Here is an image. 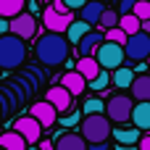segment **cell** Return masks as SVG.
Instances as JSON below:
<instances>
[{"instance_id": "obj_1", "label": "cell", "mask_w": 150, "mask_h": 150, "mask_svg": "<svg viewBox=\"0 0 150 150\" xmlns=\"http://www.w3.org/2000/svg\"><path fill=\"white\" fill-rule=\"evenodd\" d=\"M69 50H71L69 40H66L63 34H55V32H47V34L37 37V42H34V55H37V61H40L42 66H50V69L63 66V63L69 61Z\"/></svg>"}, {"instance_id": "obj_2", "label": "cell", "mask_w": 150, "mask_h": 150, "mask_svg": "<svg viewBox=\"0 0 150 150\" xmlns=\"http://www.w3.org/2000/svg\"><path fill=\"white\" fill-rule=\"evenodd\" d=\"M26 61V42L16 34H0V69H18Z\"/></svg>"}, {"instance_id": "obj_3", "label": "cell", "mask_w": 150, "mask_h": 150, "mask_svg": "<svg viewBox=\"0 0 150 150\" xmlns=\"http://www.w3.org/2000/svg\"><path fill=\"white\" fill-rule=\"evenodd\" d=\"M82 140L87 145L92 142H108L111 140V121L105 113H92L82 119Z\"/></svg>"}, {"instance_id": "obj_4", "label": "cell", "mask_w": 150, "mask_h": 150, "mask_svg": "<svg viewBox=\"0 0 150 150\" xmlns=\"http://www.w3.org/2000/svg\"><path fill=\"white\" fill-rule=\"evenodd\" d=\"M92 58L98 61V66H100L103 71H113V69L124 66V61H127L124 45H116V42H108V40H103V42L98 45V50H95Z\"/></svg>"}, {"instance_id": "obj_5", "label": "cell", "mask_w": 150, "mask_h": 150, "mask_svg": "<svg viewBox=\"0 0 150 150\" xmlns=\"http://www.w3.org/2000/svg\"><path fill=\"white\" fill-rule=\"evenodd\" d=\"M132 105H134V100L129 98V95H124V92H119V95H111L108 98V103H105V116H108V121H116V124H127L129 121V113H132Z\"/></svg>"}, {"instance_id": "obj_6", "label": "cell", "mask_w": 150, "mask_h": 150, "mask_svg": "<svg viewBox=\"0 0 150 150\" xmlns=\"http://www.w3.org/2000/svg\"><path fill=\"white\" fill-rule=\"evenodd\" d=\"M124 55H127L129 61H134V63L148 61L150 58V34H145V32L129 34L127 42H124Z\"/></svg>"}, {"instance_id": "obj_7", "label": "cell", "mask_w": 150, "mask_h": 150, "mask_svg": "<svg viewBox=\"0 0 150 150\" xmlns=\"http://www.w3.org/2000/svg\"><path fill=\"white\" fill-rule=\"evenodd\" d=\"M8 32L11 34H16V37H21L24 42L26 40H32L34 34H37V18L32 16V13H16L13 18H8Z\"/></svg>"}, {"instance_id": "obj_8", "label": "cell", "mask_w": 150, "mask_h": 150, "mask_svg": "<svg viewBox=\"0 0 150 150\" xmlns=\"http://www.w3.org/2000/svg\"><path fill=\"white\" fill-rule=\"evenodd\" d=\"M74 21V13L69 11V13H58V11H53L50 5L42 11V24H45V29L47 32H55V34H63L66 32V26Z\"/></svg>"}, {"instance_id": "obj_9", "label": "cell", "mask_w": 150, "mask_h": 150, "mask_svg": "<svg viewBox=\"0 0 150 150\" xmlns=\"http://www.w3.org/2000/svg\"><path fill=\"white\" fill-rule=\"evenodd\" d=\"M13 132H16V134H21V137H24V142H29V145L40 142V137H42V127H40L32 116L16 119V121H13Z\"/></svg>"}, {"instance_id": "obj_10", "label": "cell", "mask_w": 150, "mask_h": 150, "mask_svg": "<svg viewBox=\"0 0 150 150\" xmlns=\"http://www.w3.org/2000/svg\"><path fill=\"white\" fill-rule=\"evenodd\" d=\"M29 116L42 127V129H50L55 121H58V113H55V108L47 103V100H40V103H34L32 108H29Z\"/></svg>"}, {"instance_id": "obj_11", "label": "cell", "mask_w": 150, "mask_h": 150, "mask_svg": "<svg viewBox=\"0 0 150 150\" xmlns=\"http://www.w3.org/2000/svg\"><path fill=\"white\" fill-rule=\"evenodd\" d=\"M47 103L55 108V113H66L69 108H71V103H74V95L66 90V87H61V84H55V87H50L47 90Z\"/></svg>"}, {"instance_id": "obj_12", "label": "cell", "mask_w": 150, "mask_h": 150, "mask_svg": "<svg viewBox=\"0 0 150 150\" xmlns=\"http://www.w3.org/2000/svg\"><path fill=\"white\" fill-rule=\"evenodd\" d=\"M129 121H132L134 129L150 132V100H137V105H132Z\"/></svg>"}, {"instance_id": "obj_13", "label": "cell", "mask_w": 150, "mask_h": 150, "mask_svg": "<svg viewBox=\"0 0 150 150\" xmlns=\"http://www.w3.org/2000/svg\"><path fill=\"white\" fill-rule=\"evenodd\" d=\"M105 37H103V32L100 29H90L74 47H76V53H79V58H87V55H95V50H98V45L103 42Z\"/></svg>"}, {"instance_id": "obj_14", "label": "cell", "mask_w": 150, "mask_h": 150, "mask_svg": "<svg viewBox=\"0 0 150 150\" xmlns=\"http://www.w3.org/2000/svg\"><path fill=\"white\" fill-rule=\"evenodd\" d=\"M103 11H105V5L100 3V0H87L82 8H79V18L82 21H87L92 29L98 26V21H100V16H103Z\"/></svg>"}, {"instance_id": "obj_15", "label": "cell", "mask_w": 150, "mask_h": 150, "mask_svg": "<svg viewBox=\"0 0 150 150\" xmlns=\"http://www.w3.org/2000/svg\"><path fill=\"white\" fill-rule=\"evenodd\" d=\"M58 84H61V87H66L74 98H76V95H82V92L87 90V79H84L82 74H76L74 69H71V71H66V74L61 76V82H58Z\"/></svg>"}, {"instance_id": "obj_16", "label": "cell", "mask_w": 150, "mask_h": 150, "mask_svg": "<svg viewBox=\"0 0 150 150\" xmlns=\"http://www.w3.org/2000/svg\"><path fill=\"white\" fill-rule=\"evenodd\" d=\"M53 150H87V142L82 140V134H74V132H63V134L55 140Z\"/></svg>"}, {"instance_id": "obj_17", "label": "cell", "mask_w": 150, "mask_h": 150, "mask_svg": "<svg viewBox=\"0 0 150 150\" xmlns=\"http://www.w3.org/2000/svg\"><path fill=\"white\" fill-rule=\"evenodd\" d=\"M129 90H132V100H150V74H140V76H134L132 79V84H129Z\"/></svg>"}, {"instance_id": "obj_18", "label": "cell", "mask_w": 150, "mask_h": 150, "mask_svg": "<svg viewBox=\"0 0 150 150\" xmlns=\"http://www.w3.org/2000/svg\"><path fill=\"white\" fill-rule=\"evenodd\" d=\"M90 29H92V26H90L87 21H82V18H74V21H71V24L66 26L63 37L69 40V45H76V42H79V40H82V37H84L87 32H90Z\"/></svg>"}, {"instance_id": "obj_19", "label": "cell", "mask_w": 150, "mask_h": 150, "mask_svg": "<svg viewBox=\"0 0 150 150\" xmlns=\"http://www.w3.org/2000/svg\"><path fill=\"white\" fill-rule=\"evenodd\" d=\"M111 134L119 145H137L140 140V129L134 127H111Z\"/></svg>"}, {"instance_id": "obj_20", "label": "cell", "mask_w": 150, "mask_h": 150, "mask_svg": "<svg viewBox=\"0 0 150 150\" xmlns=\"http://www.w3.org/2000/svg\"><path fill=\"white\" fill-rule=\"evenodd\" d=\"M74 71H76V74H82V76L90 82L92 76H98V74H100V66H98V61H95L92 55H87V58H79V61L74 63Z\"/></svg>"}, {"instance_id": "obj_21", "label": "cell", "mask_w": 150, "mask_h": 150, "mask_svg": "<svg viewBox=\"0 0 150 150\" xmlns=\"http://www.w3.org/2000/svg\"><path fill=\"white\" fill-rule=\"evenodd\" d=\"M132 79H134V69H129V66H119V69L111 71V82H113V87H119V90H129Z\"/></svg>"}, {"instance_id": "obj_22", "label": "cell", "mask_w": 150, "mask_h": 150, "mask_svg": "<svg viewBox=\"0 0 150 150\" xmlns=\"http://www.w3.org/2000/svg\"><path fill=\"white\" fill-rule=\"evenodd\" d=\"M0 148L3 150H26V142H24L21 134H16L11 129V132H0Z\"/></svg>"}, {"instance_id": "obj_23", "label": "cell", "mask_w": 150, "mask_h": 150, "mask_svg": "<svg viewBox=\"0 0 150 150\" xmlns=\"http://www.w3.org/2000/svg\"><path fill=\"white\" fill-rule=\"evenodd\" d=\"M26 5V0H0V16L3 18H13L16 13H21Z\"/></svg>"}, {"instance_id": "obj_24", "label": "cell", "mask_w": 150, "mask_h": 150, "mask_svg": "<svg viewBox=\"0 0 150 150\" xmlns=\"http://www.w3.org/2000/svg\"><path fill=\"white\" fill-rule=\"evenodd\" d=\"M119 29H124L127 37H129V34L140 32V18L134 13H124V16H119Z\"/></svg>"}, {"instance_id": "obj_25", "label": "cell", "mask_w": 150, "mask_h": 150, "mask_svg": "<svg viewBox=\"0 0 150 150\" xmlns=\"http://www.w3.org/2000/svg\"><path fill=\"white\" fill-rule=\"evenodd\" d=\"M98 26H100V32L119 26V13H116L113 8H105V11H103V16H100V21H98Z\"/></svg>"}, {"instance_id": "obj_26", "label": "cell", "mask_w": 150, "mask_h": 150, "mask_svg": "<svg viewBox=\"0 0 150 150\" xmlns=\"http://www.w3.org/2000/svg\"><path fill=\"white\" fill-rule=\"evenodd\" d=\"M108 84H111V71H103V69H100L98 76L90 79V90L92 92H103V90H108Z\"/></svg>"}, {"instance_id": "obj_27", "label": "cell", "mask_w": 150, "mask_h": 150, "mask_svg": "<svg viewBox=\"0 0 150 150\" xmlns=\"http://www.w3.org/2000/svg\"><path fill=\"white\" fill-rule=\"evenodd\" d=\"M103 37H105L108 42H116V45H124V42H127V32H124V29H119V26L105 29V32H103Z\"/></svg>"}, {"instance_id": "obj_28", "label": "cell", "mask_w": 150, "mask_h": 150, "mask_svg": "<svg viewBox=\"0 0 150 150\" xmlns=\"http://www.w3.org/2000/svg\"><path fill=\"white\" fill-rule=\"evenodd\" d=\"M82 111H84V116H92V113H103V111H105V103H103L100 98H90V100L84 103V108H82Z\"/></svg>"}, {"instance_id": "obj_29", "label": "cell", "mask_w": 150, "mask_h": 150, "mask_svg": "<svg viewBox=\"0 0 150 150\" xmlns=\"http://www.w3.org/2000/svg\"><path fill=\"white\" fill-rule=\"evenodd\" d=\"M129 13H134L140 21H145V18H150V3H148V0H140V3H134Z\"/></svg>"}, {"instance_id": "obj_30", "label": "cell", "mask_w": 150, "mask_h": 150, "mask_svg": "<svg viewBox=\"0 0 150 150\" xmlns=\"http://www.w3.org/2000/svg\"><path fill=\"white\" fill-rule=\"evenodd\" d=\"M134 3H140V0H121V3H119V11H116V13H119V16H124V13H129Z\"/></svg>"}, {"instance_id": "obj_31", "label": "cell", "mask_w": 150, "mask_h": 150, "mask_svg": "<svg viewBox=\"0 0 150 150\" xmlns=\"http://www.w3.org/2000/svg\"><path fill=\"white\" fill-rule=\"evenodd\" d=\"M61 3H63V5H66L69 11H79V8H82V5H84L87 0H61Z\"/></svg>"}, {"instance_id": "obj_32", "label": "cell", "mask_w": 150, "mask_h": 150, "mask_svg": "<svg viewBox=\"0 0 150 150\" xmlns=\"http://www.w3.org/2000/svg\"><path fill=\"white\" fill-rule=\"evenodd\" d=\"M137 148H140V150H150V132H148V134H140Z\"/></svg>"}, {"instance_id": "obj_33", "label": "cell", "mask_w": 150, "mask_h": 150, "mask_svg": "<svg viewBox=\"0 0 150 150\" xmlns=\"http://www.w3.org/2000/svg\"><path fill=\"white\" fill-rule=\"evenodd\" d=\"M76 121H79V113H71V116H66V119H61V124H63V127H74Z\"/></svg>"}, {"instance_id": "obj_34", "label": "cell", "mask_w": 150, "mask_h": 150, "mask_svg": "<svg viewBox=\"0 0 150 150\" xmlns=\"http://www.w3.org/2000/svg\"><path fill=\"white\" fill-rule=\"evenodd\" d=\"M50 8H53V11H58V13H69V8H66L61 0H53V5H50Z\"/></svg>"}, {"instance_id": "obj_35", "label": "cell", "mask_w": 150, "mask_h": 150, "mask_svg": "<svg viewBox=\"0 0 150 150\" xmlns=\"http://www.w3.org/2000/svg\"><path fill=\"white\" fill-rule=\"evenodd\" d=\"M87 150H108V142H92L87 145Z\"/></svg>"}, {"instance_id": "obj_36", "label": "cell", "mask_w": 150, "mask_h": 150, "mask_svg": "<svg viewBox=\"0 0 150 150\" xmlns=\"http://www.w3.org/2000/svg\"><path fill=\"white\" fill-rule=\"evenodd\" d=\"M140 32H145V34H150V18H145V21H140Z\"/></svg>"}, {"instance_id": "obj_37", "label": "cell", "mask_w": 150, "mask_h": 150, "mask_svg": "<svg viewBox=\"0 0 150 150\" xmlns=\"http://www.w3.org/2000/svg\"><path fill=\"white\" fill-rule=\"evenodd\" d=\"M0 34H8V18L0 16Z\"/></svg>"}, {"instance_id": "obj_38", "label": "cell", "mask_w": 150, "mask_h": 150, "mask_svg": "<svg viewBox=\"0 0 150 150\" xmlns=\"http://www.w3.org/2000/svg\"><path fill=\"white\" fill-rule=\"evenodd\" d=\"M40 150H53V145H50V140H40Z\"/></svg>"}, {"instance_id": "obj_39", "label": "cell", "mask_w": 150, "mask_h": 150, "mask_svg": "<svg viewBox=\"0 0 150 150\" xmlns=\"http://www.w3.org/2000/svg\"><path fill=\"white\" fill-rule=\"evenodd\" d=\"M119 150H132V145H121V148H119Z\"/></svg>"}, {"instance_id": "obj_40", "label": "cell", "mask_w": 150, "mask_h": 150, "mask_svg": "<svg viewBox=\"0 0 150 150\" xmlns=\"http://www.w3.org/2000/svg\"><path fill=\"white\" fill-rule=\"evenodd\" d=\"M0 119H3V108H0Z\"/></svg>"}, {"instance_id": "obj_41", "label": "cell", "mask_w": 150, "mask_h": 150, "mask_svg": "<svg viewBox=\"0 0 150 150\" xmlns=\"http://www.w3.org/2000/svg\"><path fill=\"white\" fill-rule=\"evenodd\" d=\"M148 3H150V0H148Z\"/></svg>"}, {"instance_id": "obj_42", "label": "cell", "mask_w": 150, "mask_h": 150, "mask_svg": "<svg viewBox=\"0 0 150 150\" xmlns=\"http://www.w3.org/2000/svg\"><path fill=\"white\" fill-rule=\"evenodd\" d=\"M0 150H3V148H0Z\"/></svg>"}]
</instances>
